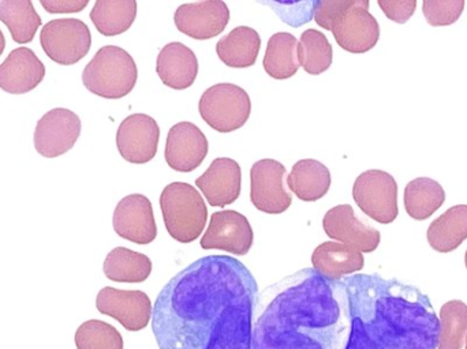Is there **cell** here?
Wrapping results in <instances>:
<instances>
[{
  "label": "cell",
  "mask_w": 467,
  "mask_h": 349,
  "mask_svg": "<svg viewBox=\"0 0 467 349\" xmlns=\"http://www.w3.org/2000/svg\"><path fill=\"white\" fill-rule=\"evenodd\" d=\"M378 5L387 18L397 24H406L416 11L417 0H379Z\"/></svg>",
  "instance_id": "cell-36"
},
{
  "label": "cell",
  "mask_w": 467,
  "mask_h": 349,
  "mask_svg": "<svg viewBox=\"0 0 467 349\" xmlns=\"http://www.w3.org/2000/svg\"><path fill=\"white\" fill-rule=\"evenodd\" d=\"M466 349H467V336H466Z\"/></svg>",
  "instance_id": "cell-40"
},
{
  "label": "cell",
  "mask_w": 467,
  "mask_h": 349,
  "mask_svg": "<svg viewBox=\"0 0 467 349\" xmlns=\"http://www.w3.org/2000/svg\"><path fill=\"white\" fill-rule=\"evenodd\" d=\"M0 21L10 30L16 44L33 41L41 26V18L30 0H3L0 2Z\"/></svg>",
  "instance_id": "cell-30"
},
{
  "label": "cell",
  "mask_w": 467,
  "mask_h": 349,
  "mask_svg": "<svg viewBox=\"0 0 467 349\" xmlns=\"http://www.w3.org/2000/svg\"><path fill=\"white\" fill-rule=\"evenodd\" d=\"M313 269L321 276L339 282L348 274L362 271L364 255L339 241H326L316 247L312 254Z\"/></svg>",
  "instance_id": "cell-22"
},
{
  "label": "cell",
  "mask_w": 467,
  "mask_h": 349,
  "mask_svg": "<svg viewBox=\"0 0 467 349\" xmlns=\"http://www.w3.org/2000/svg\"><path fill=\"white\" fill-rule=\"evenodd\" d=\"M161 208L167 232L180 243L197 241L205 230L207 205L202 194L191 184L175 181L164 187Z\"/></svg>",
  "instance_id": "cell-5"
},
{
  "label": "cell",
  "mask_w": 467,
  "mask_h": 349,
  "mask_svg": "<svg viewBox=\"0 0 467 349\" xmlns=\"http://www.w3.org/2000/svg\"><path fill=\"white\" fill-rule=\"evenodd\" d=\"M353 0H321L316 3L315 21L318 26L331 30L335 22L350 7Z\"/></svg>",
  "instance_id": "cell-35"
},
{
  "label": "cell",
  "mask_w": 467,
  "mask_h": 349,
  "mask_svg": "<svg viewBox=\"0 0 467 349\" xmlns=\"http://www.w3.org/2000/svg\"><path fill=\"white\" fill-rule=\"evenodd\" d=\"M463 8V0H425L422 3V13L428 24L432 26H449L455 24L462 15Z\"/></svg>",
  "instance_id": "cell-34"
},
{
  "label": "cell",
  "mask_w": 467,
  "mask_h": 349,
  "mask_svg": "<svg viewBox=\"0 0 467 349\" xmlns=\"http://www.w3.org/2000/svg\"><path fill=\"white\" fill-rule=\"evenodd\" d=\"M79 136L81 119L78 115L70 109H51L36 126L35 148L43 158H59L73 149Z\"/></svg>",
  "instance_id": "cell-11"
},
{
  "label": "cell",
  "mask_w": 467,
  "mask_h": 349,
  "mask_svg": "<svg viewBox=\"0 0 467 349\" xmlns=\"http://www.w3.org/2000/svg\"><path fill=\"white\" fill-rule=\"evenodd\" d=\"M428 241L439 252H451L467 239V205L444 211L428 228Z\"/></svg>",
  "instance_id": "cell-25"
},
{
  "label": "cell",
  "mask_w": 467,
  "mask_h": 349,
  "mask_svg": "<svg viewBox=\"0 0 467 349\" xmlns=\"http://www.w3.org/2000/svg\"><path fill=\"white\" fill-rule=\"evenodd\" d=\"M230 21V10L221 0L186 3L175 11L174 22L181 33L196 38L210 40L223 33Z\"/></svg>",
  "instance_id": "cell-15"
},
{
  "label": "cell",
  "mask_w": 467,
  "mask_h": 349,
  "mask_svg": "<svg viewBox=\"0 0 467 349\" xmlns=\"http://www.w3.org/2000/svg\"><path fill=\"white\" fill-rule=\"evenodd\" d=\"M139 78L136 62L120 46H106L85 66L82 82L99 98L118 100L134 89Z\"/></svg>",
  "instance_id": "cell-4"
},
{
  "label": "cell",
  "mask_w": 467,
  "mask_h": 349,
  "mask_svg": "<svg viewBox=\"0 0 467 349\" xmlns=\"http://www.w3.org/2000/svg\"><path fill=\"white\" fill-rule=\"evenodd\" d=\"M161 128L153 118L134 114L120 123L117 147L120 156L131 164H147L158 153Z\"/></svg>",
  "instance_id": "cell-13"
},
{
  "label": "cell",
  "mask_w": 467,
  "mask_h": 349,
  "mask_svg": "<svg viewBox=\"0 0 467 349\" xmlns=\"http://www.w3.org/2000/svg\"><path fill=\"white\" fill-rule=\"evenodd\" d=\"M298 40L291 33H275L269 38L264 55L263 66L265 73L274 79H288L296 76L299 68Z\"/></svg>",
  "instance_id": "cell-26"
},
{
  "label": "cell",
  "mask_w": 467,
  "mask_h": 349,
  "mask_svg": "<svg viewBox=\"0 0 467 349\" xmlns=\"http://www.w3.org/2000/svg\"><path fill=\"white\" fill-rule=\"evenodd\" d=\"M242 171L239 164L229 158L216 159L210 169L196 179L208 203L216 208L232 205L241 194Z\"/></svg>",
  "instance_id": "cell-20"
},
{
  "label": "cell",
  "mask_w": 467,
  "mask_h": 349,
  "mask_svg": "<svg viewBox=\"0 0 467 349\" xmlns=\"http://www.w3.org/2000/svg\"><path fill=\"white\" fill-rule=\"evenodd\" d=\"M299 66L310 76H318L331 67L334 51L324 33L316 29L305 30L298 43Z\"/></svg>",
  "instance_id": "cell-31"
},
{
  "label": "cell",
  "mask_w": 467,
  "mask_h": 349,
  "mask_svg": "<svg viewBox=\"0 0 467 349\" xmlns=\"http://www.w3.org/2000/svg\"><path fill=\"white\" fill-rule=\"evenodd\" d=\"M253 349H343L348 296L342 280L302 269L258 293Z\"/></svg>",
  "instance_id": "cell-2"
},
{
  "label": "cell",
  "mask_w": 467,
  "mask_h": 349,
  "mask_svg": "<svg viewBox=\"0 0 467 349\" xmlns=\"http://www.w3.org/2000/svg\"><path fill=\"white\" fill-rule=\"evenodd\" d=\"M446 200V191L441 183L430 178H417L405 189V209L417 221L430 219Z\"/></svg>",
  "instance_id": "cell-29"
},
{
  "label": "cell",
  "mask_w": 467,
  "mask_h": 349,
  "mask_svg": "<svg viewBox=\"0 0 467 349\" xmlns=\"http://www.w3.org/2000/svg\"><path fill=\"white\" fill-rule=\"evenodd\" d=\"M5 35H3L2 30H0V55L3 54V51H5Z\"/></svg>",
  "instance_id": "cell-38"
},
{
  "label": "cell",
  "mask_w": 467,
  "mask_h": 349,
  "mask_svg": "<svg viewBox=\"0 0 467 349\" xmlns=\"http://www.w3.org/2000/svg\"><path fill=\"white\" fill-rule=\"evenodd\" d=\"M112 225L115 232L136 244H150L158 236L152 203L145 195L131 194L115 208Z\"/></svg>",
  "instance_id": "cell-16"
},
{
  "label": "cell",
  "mask_w": 467,
  "mask_h": 349,
  "mask_svg": "<svg viewBox=\"0 0 467 349\" xmlns=\"http://www.w3.org/2000/svg\"><path fill=\"white\" fill-rule=\"evenodd\" d=\"M199 111L213 130L233 133L244 128L249 120L252 101L242 87L234 84H218L202 93Z\"/></svg>",
  "instance_id": "cell-6"
},
{
  "label": "cell",
  "mask_w": 467,
  "mask_h": 349,
  "mask_svg": "<svg viewBox=\"0 0 467 349\" xmlns=\"http://www.w3.org/2000/svg\"><path fill=\"white\" fill-rule=\"evenodd\" d=\"M44 77L46 66L37 55L27 46H19L0 65V89L10 95H25L36 89Z\"/></svg>",
  "instance_id": "cell-19"
},
{
  "label": "cell",
  "mask_w": 467,
  "mask_h": 349,
  "mask_svg": "<svg viewBox=\"0 0 467 349\" xmlns=\"http://www.w3.org/2000/svg\"><path fill=\"white\" fill-rule=\"evenodd\" d=\"M103 269L107 279L111 282L137 284L144 282L150 276L152 262L141 252L117 247L107 255Z\"/></svg>",
  "instance_id": "cell-27"
},
{
  "label": "cell",
  "mask_w": 467,
  "mask_h": 349,
  "mask_svg": "<svg viewBox=\"0 0 467 349\" xmlns=\"http://www.w3.org/2000/svg\"><path fill=\"white\" fill-rule=\"evenodd\" d=\"M77 349H123L122 334L104 321L90 320L77 329Z\"/></svg>",
  "instance_id": "cell-33"
},
{
  "label": "cell",
  "mask_w": 467,
  "mask_h": 349,
  "mask_svg": "<svg viewBox=\"0 0 467 349\" xmlns=\"http://www.w3.org/2000/svg\"><path fill=\"white\" fill-rule=\"evenodd\" d=\"M96 307L99 313L114 318L129 332L142 331L152 320V302L142 291L103 288L96 298Z\"/></svg>",
  "instance_id": "cell-12"
},
{
  "label": "cell",
  "mask_w": 467,
  "mask_h": 349,
  "mask_svg": "<svg viewBox=\"0 0 467 349\" xmlns=\"http://www.w3.org/2000/svg\"><path fill=\"white\" fill-rule=\"evenodd\" d=\"M137 16L134 0H98L90 11L96 29L107 37L122 35L130 29Z\"/></svg>",
  "instance_id": "cell-28"
},
{
  "label": "cell",
  "mask_w": 467,
  "mask_h": 349,
  "mask_svg": "<svg viewBox=\"0 0 467 349\" xmlns=\"http://www.w3.org/2000/svg\"><path fill=\"white\" fill-rule=\"evenodd\" d=\"M465 263H466V269H467V250H466V254H465Z\"/></svg>",
  "instance_id": "cell-39"
},
{
  "label": "cell",
  "mask_w": 467,
  "mask_h": 349,
  "mask_svg": "<svg viewBox=\"0 0 467 349\" xmlns=\"http://www.w3.org/2000/svg\"><path fill=\"white\" fill-rule=\"evenodd\" d=\"M441 337L438 349H462L467 336V306L450 301L441 309Z\"/></svg>",
  "instance_id": "cell-32"
},
{
  "label": "cell",
  "mask_w": 467,
  "mask_h": 349,
  "mask_svg": "<svg viewBox=\"0 0 467 349\" xmlns=\"http://www.w3.org/2000/svg\"><path fill=\"white\" fill-rule=\"evenodd\" d=\"M342 282L350 320L343 349H438L441 320L419 288L379 274Z\"/></svg>",
  "instance_id": "cell-3"
},
{
  "label": "cell",
  "mask_w": 467,
  "mask_h": 349,
  "mask_svg": "<svg viewBox=\"0 0 467 349\" xmlns=\"http://www.w3.org/2000/svg\"><path fill=\"white\" fill-rule=\"evenodd\" d=\"M287 186L305 202H315L326 197L331 187V172L317 160H299L287 176Z\"/></svg>",
  "instance_id": "cell-24"
},
{
  "label": "cell",
  "mask_w": 467,
  "mask_h": 349,
  "mask_svg": "<svg viewBox=\"0 0 467 349\" xmlns=\"http://www.w3.org/2000/svg\"><path fill=\"white\" fill-rule=\"evenodd\" d=\"M340 48L351 54H365L375 48L380 38V26L369 13L368 0H353L331 29Z\"/></svg>",
  "instance_id": "cell-10"
},
{
  "label": "cell",
  "mask_w": 467,
  "mask_h": 349,
  "mask_svg": "<svg viewBox=\"0 0 467 349\" xmlns=\"http://www.w3.org/2000/svg\"><path fill=\"white\" fill-rule=\"evenodd\" d=\"M253 241L252 225L244 214L222 210L213 214L210 227L200 243L204 250H223L234 255H246L252 249Z\"/></svg>",
  "instance_id": "cell-14"
},
{
  "label": "cell",
  "mask_w": 467,
  "mask_h": 349,
  "mask_svg": "<svg viewBox=\"0 0 467 349\" xmlns=\"http://www.w3.org/2000/svg\"><path fill=\"white\" fill-rule=\"evenodd\" d=\"M40 44L49 59L57 65L71 66L87 56L92 36L81 19L59 18L44 25Z\"/></svg>",
  "instance_id": "cell-7"
},
{
  "label": "cell",
  "mask_w": 467,
  "mask_h": 349,
  "mask_svg": "<svg viewBox=\"0 0 467 349\" xmlns=\"http://www.w3.org/2000/svg\"><path fill=\"white\" fill-rule=\"evenodd\" d=\"M323 228L332 241H337L359 252L376 251L380 244V232L359 221L350 205H337L327 211Z\"/></svg>",
  "instance_id": "cell-18"
},
{
  "label": "cell",
  "mask_w": 467,
  "mask_h": 349,
  "mask_svg": "<svg viewBox=\"0 0 467 349\" xmlns=\"http://www.w3.org/2000/svg\"><path fill=\"white\" fill-rule=\"evenodd\" d=\"M261 48V37L257 30L249 26H238L216 44L219 59L233 68L252 67Z\"/></svg>",
  "instance_id": "cell-23"
},
{
  "label": "cell",
  "mask_w": 467,
  "mask_h": 349,
  "mask_svg": "<svg viewBox=\"0 0 467 349\" xmlns=\"http://www.w3.org/2000/svg\"><path fill=\"white\" fill-rule=\"evenodd\" d=\"M88 3V0H40V5L49 14L79 13Z\"/></svg>",
  "instance_id": "cell-37"
},
{
  "label": "cell",
  "mask_w": 467,
  "mask_h": 349,
  "mask_svg": "<svg viewBox=\"0 0 467 349\" xmlns=\"http://www.w3.org/2000/svg\"><path fill=\"white\" fill-rule=\"evenodd\" d=\"M258 287L229 255H208L172 277L156 299L152 331L161 349H253Z\"/></svg>",
  "instance_id": "cell-1"
},
{
  "label": "cell",
  "mask_w": 467,
  "mask_h": 349,
  "mask_svg": "<svg viewBox=\"0 0 467 349\" xmlns=\"http://www.w3.org/2000/svg\"><path fill=\"white\" fill-rule=\"evenodd\" d=\"M156 71L166 87L174 90L188 89L199 76V60L185 44L170 43L159 52Z\"/></svg>",
  "instance_id": "cell-21"
},
{
  "label": "cell",
  "mask_w": 467,
  "mask_h": 349,
  "mask_svg": "<svg viewBox=\"0 0 467 349\" xmlns=\"http://www.w3.org/2000/svg\"><path fill=\"white\" fill-rule=\"evenodd\" d=\"M285 167L272 159L253 164L250 169V200L260 211L268 214L285 213L293 197L285 186Z\"/></svg>",
  "instance_id": "cell-9"
},
{
  "label": "cell",
  "mask_w": 467,
  "mask_h": 349,
  "mask_svg": "<svg viewBox=\"0 0 467 349\" xmlns=\"http://www.w3.org/2000/svg\"><path fill=\"white\" fill-rule=\"evenodd\" d=\"M210 144L196 125L181 122L172 126L167 137L166 158L170 169L178 172H192L207 158Z\"/></svg>",
  "instance_id": "cell-17"
},
{
  "label": "cell",
  "mask_w": 467,
  "mask_h": 349,
  "mask_svg": "<svg viewBox=\"0 0 467 349\" xmlns=\"http://www.w3.org/2000/svg\"><path fill=\"white\" fill-rule=\"evenodd\" d=\"M353 198L370 219L380 224H391L400 214L398 184L394 176L380 169H370L354 181Z\"/></svg>",
  "instance_id": "cell-8"
}]
</instances>
